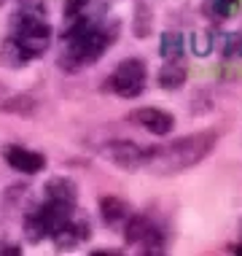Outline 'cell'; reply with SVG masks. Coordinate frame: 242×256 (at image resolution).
<instances>
[{"label": "cell", "mask_w": 242, "mask_h": 256, "mask_svg": "<svg viewBox=\"0 0 242 256\" xmlns=\"http://www.w3.org/2000/svg\"><path fill=\"white\" fill-rule=\"evenodd\" d=\"M0 254H19L16 246H0Z\"/></svg>", "instance_id": "2e32d148"}, {"label": "cell", "mask_w": 242, "mask_h": 256, "mask_svg": "<svg viewBox=\"0 0 242 256\" xmlns=\"http://www.w3.org/2000/svg\"><path fill=\"white\" fill-rule=\"evenodd\" d=\"M191 49H194V54H199V57L210 54V52H213V36H210L207 30L194 32V36H191Z\"/></svg>", "instance_id": "5bb4252c"}, {"label": "cell", "mask_w": 242, "mask_h": 256, "mask_svg": "<svg viewBox=\"0 0 242 256\" xmlns=\"http://www.w3.org/2000/svg\"><path fill=\"white\" fill-rule=\"evenodd\" d=\"M105 156L113 164H119L124 170H140L145 168V159H148V148L137 146L132 140H113L105 146Z\"/></svg>", "instance_id": "8992f818"}, {"label": "cell", "mask_w": 242, "mask_h": 256, "mask_svg": "<svg viewBox=\"0 0 242 256\" xmlns=\"http://www.w3.org/2000/svg\"><path fill=\"white\" fill-rule=\"evenodd\" d=\"M100 213H102V218H105V224L116 226V224H121V221L129 216V208H127V202H124L121 197L108 194V197L100 200Z\"/></svg>", "instance_id": "8fae6325"}, {"label": "cell", "mask_w": 242, "mask_h": 256, "mask_svg": "<svg viewBox=\"0 0 242 256\" xmlns=\"http://www.w3.org/2000/svg\"><path fill=\"white\" fill-rule=\"evenodd\" d=\"M8 38H13L32 60H35L43 52H48V44H51V27H48L46 16L16 11L11 16V36Z\"/></svg>", "instance_id": "3957f363"}, {"label": "cell", "mask_w": 242, "mask_h": 256, "mask_svg": "<svg viewBox=\"0 0 242 256\" xmlns=\"http://www.w3.org/2000/svg\"><path fill=\"white\" fill-rule=\"evenodd\" d=\"M129 119H132L135 124H140L143 130L154 132V135H167L170 130L175 127V119L162 108H140V110H135Z\"/></svg>", "instance_id": "ba28073f"}, {"label": "cell", "mask_w": 242, "mask_h": 256, "mask_svg": "<svg viewBox=\"0 0 242 256\" xmlns=\"http://www.w3.org/2000/svg\"><path fill=\"white\" fill-rule=\"evenodd\" d=\"M3 3H5V0H0V6H3Z\"/></svg>", "instance_id": "e0dca14e"}, {"label": "cell", "mask_w": 242, "mask_h": 256, "mask_svg": "<svg viewBox=\"0 0 242 256\" xmlns=\"http://www.w3.org/2000/svg\"><path fill=\"white\" fill-rule=\"evenodd\" d=\"M113 38H116V27L110 30L102 22V6L94 3V0H86V6L78 14L65 19L59 65L65 70H78L84 65H92L108 52Z\"/></svg>", "instance_id": "6da1fadb"}, {"label": "cell", "mask_w": 242, "mask_h": 256, "mask_svg": "<svg viewBox=\"0 0 242 256\" xmlns=\"http://www.w3.org/2000/svg\"><path fill=\"white\" fill-rule=\"evenodd\" d=\"M89 238V224H86V218L84 216H75L73 213V218L67 221L62 230L54 234V243H57V248L59 251H73L75 246H81L84 240Z\"/></svg>", "instance_id": "9c48e42d"}, {"label": "cell", "mask_w": 242, "mask_h": 256, "mask_svg": "<svg viewBox=\"0 0 242 256\" xmlns=\"http://www.w3.org/2000/svg\"><path fill=\"white\" fill-rule=\"evenodd\" d=\"M3 156H5V162H8L13 170L27 172V176H35V172H40L46 168V156L43 154L30 151V148H22V146H5Z\"/></svg>", "instance_id": "52a82bcc"}, {"label": "cell", "mask_w": 242, "mask_h": 256, "mask_svg": "<svg viewBox=\"0 0 242 256\" xmlns=\"http://www.w3.org/2000/svg\"><path fill=\"white\" fill-rule=\"evenodd\" d=\"M237 3H240V0H210V6H213V11H216V16H221V19L232 16V14L237 11Z\"/></svg>", "instance_id": "9a60e30c"}, {"label": "cell", "mask_w": 242, "mask_h": 256, "mask_svg": "<svg viewBox=\"0 0 242 256\" xmlns=\"http://www.w3.org/2000/svg\"><path fill=\"white\" fill-rule=\"evenodd\" d=\"M148 81V68L140 57H129L116 65V70L105 78V92H113L124 100H135L143 94Z\"/></svg>", "instance_id": "277c9868"}, {"label": "cell", "mask_w": 242, "mask_h": 256, "mask_svg": "<svg viewBox=\"0 0 242 256\" xmlns=\"http://www.w3.org/2000/svg\"><path fill=\"white\" fill-rule=\"evenodd\" d=\"M218 135L213 130L205 132H194L186 138L167 143V146H148V159H145V168L154 170L156 176H175L199 164L202 159L216 148Z\"/></svg>", "instance_id": "7a4b0ae2"}, {"label": "cell", "mask_w": 242, "mask_h": 256, "mask_svg": "<svg viewBox=\"0 0 242 256\" xmlns=\"http://www.w3.org/2000/svg\"><path fill=\"white\" fill-rule=\"evenodd\" d=\"M186 78H189V68L183 65V60H167V65L159 70V86L167 89V92L181 89Z\"/></svg>", "instance_id": "30bf717a"}, {"label": "cell", "mask_w": 242, "mask_h": 256, "mask_svg": "<svg viewBox=\"0 0 242 256\" xmlns=\"http://www.w3.org/2000/svg\"><path fill=\"white\" fill-rule=\"evenodd\" d=\"M159 54H162L164 60H181L183 54V36L181 32H162V38H159Z\"/></svg>", "instance_id": "4fadbf2b"}, {"label": "cell", "mask_w": 242, "mask_h": 256, "mask_svg": "<svg viewBox=\"0 0 242 256\" xmlns=\"http://www.w3.org/2000/svg\"><path fill=\"white\" fill-rule=\"evenodd\" d=\"M0 60H3V65L13 68V70H16V68H24L27 62H32V57L13 38H3V46H0Z\"/></svg>", "instance_id": "7c38bea8"}, {"label": "cell", "mask_w": 242, "mask_h": 256, "mask_svg": "<svg viewBox=\"0 0 242 256\" xmlns=\"http://www.w3.org/2000/svg\"><path fill=\"white\" fill-rule=\"evenodd\" d=\"M124 221H127L124 224V240L129 246H137L143 254H162L164 251V234L156 226L154 218L137 213V216H127Z\"/></svg>", "instance_id": "5b68a950"}]
</instances>
